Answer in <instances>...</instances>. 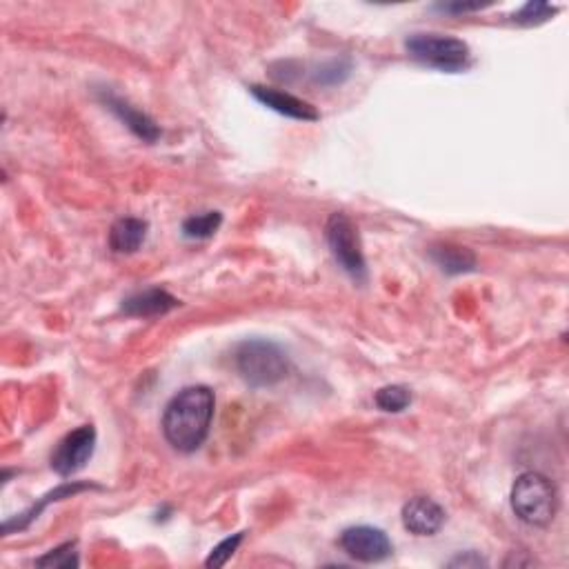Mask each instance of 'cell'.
<instances>
[{
  "label": "cell",
  "instance_id": "5",
  "mask_svg": "<svg viewBox=\"0 0 569 569\" xmlns=\"http://www.w3.org/2000/svg\"><path fill=\"white\" fill-rule=\"evenodd\" d=\"M325 238L329 252H332L334 261L341 265L343 272L352 276L356 283H365L367 263L361 249V241H358V229L352 218L343 212L329 216L325 225Z\"/></svg>",
  "mask_w": 569,
  "mask_h": 569
},
{
  "label": "cell",
  "instance_id": "7",
  "mask_svg": "<svg viewBox=\"0 0 569 569\" xmlns=\"http://www.w3.org/2000/svg\"><path fill=\"white\" fill-rule=\"evenodd\" d=\"M96 449V429L94 425H81L69 432L52 454V469L63 478L74 476L89 463Z\"/></svg>",
  "mask_w": 569,
  "mask_h": 569
},
{
  "label": "cell",
  "instance_id": "9",
  "mask_svg": "<svg viewBox=\"0 0 569 569\" xmlns=\"http://www.w3.org/2000/svg\"><path fill=\"white\" fill-rule=\"evenodd\" d=\"M403 525L409 534L414 536H434L441 532L445 525V509L438 505L434 498L427 496H414L403 505Z\"/></svg>",
  "mask_w": 569,
  "mask_h": 569
},
{
  "label": "cell",
  "instance_id": "6",
  "mask_svg": "<svg viewBox=\"0 0 569 569\" xmlns=\"http://www.w3.org/2000/svg\"><path fill=\"white\" fill-rule=\"evenodd\" d=\"M343 552L358 563H381L392 556L394 545L383 529L372 525H356L347 527L338 538Z\"/></svg>",
  "mask_w": 569,
  "mask_h": 569
},
{
  "label": "cell",
  "instance_id": "14",
  "mask_svg": "<svg viewBox=\"0 0 569 569\" xmlns=\"http://www.w3.org/2000/svg\"><path fill=\"white\" fill-rule=\"evenodd\" d=\"M429 256H432V261L449 276L476 272V267H478L476 254L469 247H461V245H449V243L434 245V247H429Z\"/></svg>",
  "mask_w": 569,
  "mask_h": 569
},
{
  "label": "cell",
  "instance_id": "20",
  "mask_svg": "<svg viewBox=\"0 0 569 569\" xmlns=\"http://www.w3.org/2000/svg\"><path fill=\"white\" fill-rule=\"evenodd\" d=\"M243 538H245V532H238V534H234V536L225 538L223 543H218V545L212 549V552H209L205 565H207L209 569H212V567L216 569V567H223V565H227L229 558H232V556L236 554V549L241 547Z\"/></svg>",
  "mask_w": 569,
  "mask_h": 569
},
{
  "label": "cell",
  "instance_id": "17",
  "mask_svg": "<svg viewBox=\"0 0 569 569\" xmlns=\"http://www.w3.org/2000/svg\"><path fill=\"white\" fill-rule=\"evenodd\" d=\"M376 407L387 414H401L412 405V392L405 385H387L381 387L374 396Z\"/></svg>",
  "mask_w": 569,
  "mask_h": 569
},
{
  "label": "cell",
  "instance_id": "18",
  "mask_svg": "<svg viewBox=\"0 0 569 569\" xmlns=\"http://www.w3.org/2000/svg\"><path fill=\"white\" fill-rule=\"evenodd\" d=\"M81 561H78V552H76V543H65L61 547L52 549L45 556L36 558V567H49V569H72L78 567Z\"/></svg>",
  "mask_w": 569,
  "mask_h": 569
},
{
  "label": "cell",
  "instance_id": "13",
  "mask_svg": "<svg viewBox=\"0 0 569 569\" xmlns=\"http://www.w3.org/2000/svg\"><path fill=\"white\" fill-rule=\"evenodd\" d=\"M149 223L143 218H118L109 229V249L114 254H136L147 241Z\"/></svg>",
  "mask_w": 569,
  "mask_h": 569
},
{
  "label": "cell",
  "instance_id": "8",
  "mask_svg": "<svg viewBox=\"0 0 569 569\" xmlns=\"http://www.w3.org/2000/svg\"><path fill=\"white\" fill-rule=\"evenodd\" d=\"M98 98H101V103L109 109V112H112L136 138H141L143 143L152 145L161 138V127L156 125L154 118H149L145 112H141V109H136L132 103L125 101V98L107 92V89H103Z\"/></svg>",
  "mask_w": 569,
  "mask_h": 569
},
{
  "label": "cell",
  "instance_id": "1",
  "mask_svg": "<svg viewBox=\"0 0 569 569\" xmlns=\"http://www.w3.org/2000/svg\"><path fill=\"white\" fill-rule=\"evenodd\" d=\"M216 396L205 385H192L167 403L163 414V436L176 452L192 454L201 449L212 432Z\"/></svg>",
  "mask_w": 569,
  "mask_h": 569
},
{
  "label": "cell",
  "instance_id": "4",
  "mask_svg": "<svg viewBox=\"0 0 569 569\" xmlns=\"http://www.w3.org/2000/svg\"><path fill=\"white\" fill-rule=\"evenodd\" d=\"M405 52L409 58L425 67L441 69V72H463L472 61V52L469 45L461 38L445 36V34H409L405 38Z\"/></svg>",
  "mask_w": 569,
  "mask_h": 569
},
{
  "label": "cell",
  "instance_id": "22",
  "mask_svg": "<svg viewBox=\"0 0 569 569\" xmlns=\"http://www.w3.org/2000/svg\"><path fill=\"white\" fill-rule=\"evenodd\" d=\"M449 567H485L487 561L483 556H478L476 552H465V554H458L456 558L447 563Z\"/></svg>",
  "mask_w": 569,
  "mask_h": 569
},
{
  "label": "cell",
  "instance_id": "11",
  "mask_svg": "<svg viewBox=\"0 0 569 569\" xmlns=\"http://www.w3.org/2000/svg\"><path fill=\"white\" fill-rule=\"evenodd\" d=\"M181 305L176 296H172L165 289H145V292H138L134 296H129L123 301V312L127 316L136 318H152V316H165Z\"/></svg>",
  "mask_w": 569,
  "mask_h": 569
},
{
  "label": "cell",
  "instance_id": "19",
  "mask_svg": "<svg viewBox=\"0 0 569 569\" xmlns=\"http://www.w3.org/2000/svg\"><path fill=\"white\" fill-rule=\"evenodd\" d=\"M556 12H558L556 7L547 5V3H541V0H532V3L523 5V9H518L512 21L516 25L529 27V25H538V23L549 21V18H552Z\"/></svg>",
  "mask_w": 569,
  "mask_h": 569
},
{
  "label": "cell",
  "instance_id": "21",
  "mask_svg": "<svg viewBox=\"0 0 569 569\" xmlns=\"http://www.w3.org/2000/svg\"><path fill=\"white\" fill-rule=\"evenodd\" d=\"M436 9L443 14H469V12H481V9H485V5L481 3H443V5H436Z\"/></svg>",
  "mask_w": 569,
  "mask_h": 569
},
{
  "label": "cell",
  "instance_id": "2",
  "mask_svg": "<svg viewBox=\"0 0 569 569\" xmlns=\"http://www.w3.org/2000/svg\"><path fill=\"white\" fill-rule=\"evenodd\" d=\"M236 372L249 387H272L283 381L289 372L287 354L272 341L252 338L236 347Z\"/></svg>",
  "mask_w": 569,
  "mask_h": 569
},
{
  "label": "cell",
  "instance_id": "3",
  "mask_svg": "<svg viewBox=\"0 0 569 569\" xmlns=\"http://www.w3.org/2000/svg\"><path fill=\"white\" fill-rule=\"evenodd\" d=\"M509 501L518 521L532 527H547L558 512V489L547 476L525 472L514 481Z\"/></svg>",
  "mask_w": 569,
  "mask_h": 569
},
{
  "label": "cell",
  "instance_id": "15",
  "mask_svg": "<svg viewBox=\"0 0 569 569\" xmlns=\"http://www.w3.org/2000/svg\"><path fill=\"white\" fill-rule=\"evenodd\" d=\"M223 225V214L221 212H203L196 216H189L183 221V236L189 241H205V238H212L218 229Z\"/></svg>",
  "mask_w": 569,
  "mask_h": 569
},
{
  "label": "cell",
  "instance_id": "16",
  "mask_svg": "<svg viewBox=\"0 0 569 569\" xmlns=\"http://www.w3.org/2000/svg\"><path fill=\"white\" fill-rule=\"evenodd\" d=\"M349 74H352V61L349 58H332L318 65L312 72V81L321 87H336L343 85Z\"/></svg>",
  "mask_w": 569,
  "mask_h": 569
},
{
  "label": "cell",
  "instance_id": "12",
  "mask_svg": "<svg viewBox=\"0 0 569 569\" xmlns=\"http://www.w3.org/2000/svg\"><path fill=\"white\" fill-rule=\"evenodd\" d=\"M87 489H98V485H92V483H63V485H58L56 489H52V492L45 494L41 501H38L32 509H27V512H23L21 516H16V518H9V521L3 525V532L5 534H14V532H23V529H27L29 525H32L38 516L43 514V509L47 505H52V503H58V501H65V498H72L76 494H81V492H87Z\"/></svg>",
  "mask_w": 569,
  "mask_h": 569
},
{
  "label": "cell",
  "instance_id": "10",
  "mask_svg": "<svg viewBox=\"0 0 569 569\" xmlns=\"http://www.w3.org/2000/svg\"><path fill=\"white\" fill-rule=\"evenodd\" d=\"M254 98L261 105L269 107L272 112L287 116V118H294V121H303V123H316L321 114L316 112L314 105H309L303 98H298L289 92H283V89L278 87H265V85H252Z\"/></svg>",
  "mask_w": 569,
  "mask_h": 569
}]
</instances>
